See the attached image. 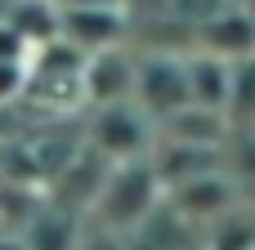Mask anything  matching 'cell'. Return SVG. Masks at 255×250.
Masks as SVG:
<instances>
[{
  "instance_id": "cell-19",
  "label": "cell",
  "mask_w": 255,
  "mask_h": 250,
  "mask_svg": "<svg viewBox=\"0 0 255 250\" xmlns=\"http://www.w3.org/2000/svg\"><path fill=\"white\" fill-rule=\"evenodd\" d=\"M58 4H126V0H58Z\"/></svg>"
},
{
  "instance_id": "cell-14",
  "label": "cell",
  "mask_w": 255,
  "mask_h": 250,
  "mask_svg": "<svg viewBox=\"0 0 255 250\" xmlns=\"http://www.w3.org/2000/svg\"><path fill=\"white\" fill-rule=\"evenodd\" d=\"M229 125H255V54L233 58L229 76Z\"/></svg>"
},
{
  "instance_id": "cell-12",
  "label": "cell",
  "mask_w": 255,
  "mask_h": 250,
  "mask_svg": "<svg viewBox=\"0 0 255 250\" xmlns=\"http://www.w3.org/2000/svg\"><path fill=\"white\" fill-rule=\"evenodd\" d=\"M4 22L36 49V45H45V40L58 36V27H63V4H58V0H13L9 13H4Z\"/></svg>"
},
{
  "instance_id": "cell-17",
  "label": "cell",
  "mask_w": 255,
  "mask_h": 250,
  "mask_svg": "<svg viewBox=\"0 0 255 250\" xmlns=\"http://www.w3.org/2000/svg\"><path fill=\"white\" fill-rule=\"evenodd\" d=\"M27 54H31V45L0 18V58H4V63H27Z\"/></svg>"
},
{
  "instance_id": "cell-18",
  "label": "cell",
  "mask_w": 255,
  "mask_h": 250,
  "mask_svg": "<svg viewBox=\"0 0 255 250\" xmlns=\"http://www.w3.org/2000/svg\"><path fill=\"white\" fill-rule=\"evenodd\" d=\"M0 250H27L22 233H0Z\"/></svg>"
},
{
  "instance_id": "cell-16",
  "label": "cell",
  "mask_w": 255,
  "mask_h": 250,
  "mask_svg": "<svg viewBox=\"0 0 255 250\" xmlns=\"http://www.w3.org/2000/svg\"><path fill=\"white\" fill-rule=\"evenodd\" d=\"M27 85V63H4L0 58V103H13Z\"/></svg>"
},
{
  "instance_id": "cell-11",
  "label": "cell",
  "mask_w": 255,
  "mask_h": 250,
  "mask_svg": "<svg viewBox=\"0 0 255 250\" xmlns=\"http://www.w3.org/2000/svg\"><path fill=\"white\" fill-rule=\"evenodd\" d=\"M81 224H85V215H76V210H67V206L45 197L36 206V215L27 219L22 242H27V250H76Z\"/></svg>"
},
{
  "instance_id": "cell-15",
  "label": "cell",
  "mask_w": 255,
  "mask_h": 250,
  "mask_svg": "<svg viewBox=\"0 0 255 250\" xmlns=\"http://www.w3.org/2000/svg\"><path fill=\"white\" fill-rule=\"evenodd\" d=\"M76 250H126V233H117V228H103V224H94V219L85 215V224H81V237H76Z\"/></svg>"
},
{
  "instance_id": "cell-13",
  "label": "cell",
  "mask_w": 255,
  "mask_h": 250,
  "mask_svg": "<svg viewBox=\"0 0 255 250\" xmlns=\"http://www.w3.org/2000/svg\"><path fill=\"white\" fill-rule=\"evenodd\" d=\"M206 250H255V210L247 201L229 206L220 219L206 224Z\"/></svg>"
},
{
  "instance_id": "cell-1",
  "label": "cell",
  "mask_w": 255,
  "mask_h": 250,
  "mask_svg": "<svg viewBox=\"0 0 255 250\" xmlns=\"http://www.w3.org/2000/svg\"><path fill=\"white\" fill-rule=\"evenodd\" d=\"M166 188L157 179V166L148 157H130V161H112L99 201L90 206V219L117 233H134L157 206H161Z\"/></svg>"
},
{
  "instance_id": "cell-6",
  "label": "cell",
  "mask_w": 255,
  "mask_h": 250,
  "mask_svg": "<svg viewBox=\"0 0 255 250\" xmlns=\"http://www.w3.org/2000/svg\"><path fill=\"white\" fill-rule=\"evenodd\" d=\"M242 197H238V179L229 174V170H206V174H193V179H184V183H175V188H166V206H175L188 224H211V219H220L229 206H238Z\"/></svg>"
},
{
  "instance_id": "cell-20",
  "label": "cell",
  "mask_w": 255,
  "mask_h": 250,
  "mask_svg": "<svg viewBox=\"0 0 255 250\" xmlns=\"http://www.w3.org/2000/svg\"><path fill=\"white\" fill-rule=\"evenodd\" d=\"M251 9H255V0H251Z\"/></svg>"
},
{
  "instance_id": "cell-7",
  "label": "cell",
  "mask_w": 255,
  "mask_h": 250,
  "mask_svg": "<svg viewBox=\"0 0 255 250\" xmlns=\"http://www.w3.org/2000/svg\"><path fill=\"white\" fill-rule=\"evenodd\" d=\"M134 72H139V54H130L126 45L85 54V107L134 98Z\"/></svg>"
},
{
  "instance_id": "cell-9",
  "label": "cell",
  "mask_w": 255,
  "mask_h": 250,
  "mask_svg": "<svg viewBox=\"0 0 255 250\" xmlns=\"http://www.w3.org/2000/svg\"><path fill=\"white\" fill-rule=\"evenodd\" d=\"M161 139H179V143H202V148H224L229 139V116L220 107H202V103H184L175 112H166L157 121Z\"/></svg>"
},
{
  "instance_id": "cell-10",
  "label": "cell",
  "mask_w": 255,
  "mask_h": 250,
  "mask_svg": "<svg viewBox=\"0 0 255 250\" xmlns=\"http://www.w3.org/2000/svg\"><path fill=\"white\" fill-rule=\"evenodd\" d=\"M184 72H188V103L202 107H229V76H233V58H220L211 49H193L184 54ZM229 116V112H224Z\"/></svg>"
},
{
  "instance_id": "cell-8",
  "label": "cell",
  "mask_w": 255,
  "mask_h": 250,
  "mask_svg": "<svg viewBox=\"0 0 255 250\" xmlns=\"http://www.w3.org/2000/svg\"><path fill=\"white\" fill-rule=\"evenodd\" d=\"M193 49H211L220 58L255 54V9H211L193 27Z\"/></svg>"
},
{
  "instance_id": "cell-3",
  "label": "cell",
  "mask_w": 255,
  "mask_h": 250,
  "mask_svg": "<svg viewBox=\"0 0 255 250\" xmlns=\"http://www.w3.org/2000/svg\"><path fill=\"white\" fill-rule=\"evenodd\" d=\"M134 103L161 121L166 112L188 103V72H184V54H139V72H134Z\"/></svg>"
},
{
  "instance_id": "cell-5",
  "label": "cell",
  "mask_w": 255,
  "mask_h": 250,
  "mask_svg": "<svg viewBox=\"0 0 255 250\" xmlns=\"http://www.w3.org/2000/svg\"><path fill=\"white\" fill-rule=\"evenodd\" d=\"M58 36L72 40L85 54L108 49V45H126V36H130V9L126 4H63Z\"/></svg>"
},
{
  "instance_id": "cell-2",
  "label": "cell",
  "mask_w": 255,
  "mask_h": 250,
  "mask_svg": "<svg viewBox=\"0 0 255 250\" xmlns=\"http://www.w3.org/2000/svg\"><path fill=\"white\" fill-rule=\"evenodd\" d=\"M85 143H90L94 152H103L108 161L148 157V152H152V143H157V121H152L134 98L103 103V107H90Z\"/></svg>"
},
{
  "instance_id": "cell-4",
  "label": "cell",
  "mask_w": 255,
  "mask_h": 250,
  "mask_svg": "<svg viewBox=\"0 0 255 250\" xmlns=\"http://www.w3.org/2000/svg\"><path fill=\"white\" fill-rule=\"evenodd\" d=\"M108 170H112V161H108L103 152H94L90 143L76 148V152L58 166V174L45 183V188H49V201H58V206H67V210H76V215H90V206H94L99 192H103Z\"/></svg>"
}]
</instances>
